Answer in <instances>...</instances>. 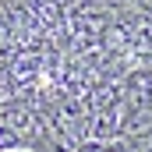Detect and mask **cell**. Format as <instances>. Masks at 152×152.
<instances>
[{"mask_svg":"<svg viewBox=\"0 0 152 152\" xmlns=\"http://www.w3.org/2000/svg\"><path fill=\"white\" fill-rule=\"evenodd\" d=\"M127 75L106 0H0V152H103Z\"/></svg>","mask_w":152,"mask_h":152,"instance_id":"obj_1","label":"cell"}]
</instances>
